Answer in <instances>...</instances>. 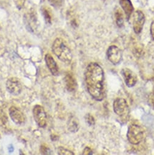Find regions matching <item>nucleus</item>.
Segmentation results:
<instances>
[{"label":"nucleus","mask_w":154,"mask_h":155,"mask_svg":"<svg viewBox=\"0 0 154 155\" xmlns=\"http://www.w3.org/2000/svg\"><path fill=\"white\" fill-rule=\"evenodd\" d=\"M85 82L89 94L96 101H101L104 97V71L97 63H91L86 68Z\"/></svg>","instance_id":"nucleus-1"},{"label":"nucleus","mask_w":154,"mask_h":155,"mask_svg":"<svg viewBox=\"0 0 154 155\" xmlns=\"http://www.w3.org/2000/svg\"><path fill=\"white\" fill-rule=\"evenodd\" d=\"M52 51L62 61L70 63L72 60V54L66 43L60 38H56L52 45Z\"/></svg>","instance_id":"nucleus-2"},{"label":"nucleus","mask_w":154,"mask_h":155,"mask_svg":"<svg viewBox=\"0 0 154 155\" xmlns=\"http://www.w3.org/2000/svg\"><path fill=\"white\" fill-rule=\"evenodd\" d=\"M127 137L130 143L133 145H137L144 140L145 131L140 125L132 124L128 128Z\"/></svg>","instance_id":"nucleus-3"},{"label":"nucleus","mask_w":154,"mask_h":155,"mask_svg":"<svg viewBox=\"0 0 154 155\" xmlns=\"http://www.w3.org/2000/svg\"><path fill=\"white\" fill-rule=\"evenodd\" d=\"M114 110L115 114L123 119H128L130 110L126 101L123 98L117 99L113 105Z\"/></svg>","instance_id":"nucleus-4"},{"label":"nucleus","mask_w":154,"mask_h":155,"mask_svg":"<svg viewBox=\"0 0 154 155\" xmlns=\"http://www.w3.org/2000/svg\"><path fill=\"white\" fill-rule=\"evenodd\" d=\"M33 115L37 125L41 128H44L47 125V115L44 108L37 105L34 107Z\"/></svg>","instance_id":"nucleus-5"},{"label":"nucleus","mask_w":154,"mask_h":155,"mask_svg":"<svg viewBox=\"0 0 154 155\" xmlns=\"http://www.w3.org/2000/svg\"><path fill=\"white\" fill-rule=\"evenodd\" d=\"M6 88L12 95H19L22 91V85L20 81L16 77H11L6 82Z\"/></svg>","instance_id":"nucleus-6"},{"label":"nucleus","mask_w":154,"mask_h":155,"mask_svg":"<svg viewBox=\"0 0 154 155\" xmlns=\"http://www.w3.org/2000/svg\"><path fill=\"white\" fill-rule=\"evenodd\" d=\"M145 23V17L143 13L140 11H137L135 12L132 17V24L134 32L136 34L141 32Z\"/></svg>","instance_id":"nucleus-7"},{"label":"nucleus","mask_w":154,"mask_h":155,"mask_svg":"<svg viewBox=\"0 0 154 155\" xmlns=\"http://www.w3.org/2000/svg\"><path fill=\"white\" fill-rule=\"evenodd\" d=\"M107 59L114 64H119L122 60V52L116 46H110L106 53Z\"/></svg>","instance_id":"nucleus-8"},{"label":"nucleus","mask_w":154,"mask_h":155,"mask_svg":"<svg viewBox=\"0 0 154 155\" xmlns=\"http://www.w3.org/2000/svg\"><path fill=\"white\" fill-rule=\"evenodd\" d=\"M9 115L14 122L17 125L23 124L26 121V117L23 113L16 107H11L9 109Z\"/></svg>","instance_id":"nucleus-9"},{"label":"nucleus","mask_w":154,"mask_h":155,"mask_svg":"<svg viewBox=\"0 0 154 155\" xmlns=\"http://www.w3.org/2000/svg\"><path fill=\"white\" fill-rule=\"evenodd\" d=\"M121 74L124 78V82L128 87H133L137 82V77L136 74L131 70L124 68L121 70Z\"/></svg>","instance_id":"nucleus-10"},{"label":"nucleus","mask_w":154,"mask_h":155,"mask_svg":"<svg viewBox=\"0 0 154 155\" xmlns=\"http://www.w3.org/2000/svg\"><path fill=\"white\" fill-rule=\"evenodd\" d=\"M45 61L50 72L53 75H57L59 74V69L53 57L49 54H46L45 56Z\"/></svg>","instance_id":"nucleus-11"},{"label":"nucleus","mask_w":154,"mask_h":155,"mask_svg":"<svg viewBox=\"0 0 154 155\" xmlns=\"http://www.w3.org/2000/svg\"><path fill=\"white\" fill-rule=\"evenodd\" d=\"M119 1L122 9L126 14L127 19L129 20L133 11V7L131 2L130 0H119Z\"/></svg>","instance_id":"nucleus-12"},{"label":"nucleus","mask_w":154,"mask_h":155,"mask_svg":"<svg viewBox=\"0 0 154 155\" xmlns=\"http://www.w3.org/2000/svg\"><path fill=\"white\" fill-rule=\"evenodd\" d=\"M65 83L67 89L69 91H73L76 88V82L71 74L66 75L65 77Z\"/></svg>","instance_id":"nucleus-13"},{"label":"nucleus","mask_w":154,"mask_h":155,"mask_svg":"<svg viewBox=\"0 0 154 155\" xmlns=\"http://www.w3.org/2000/svg\"><path fill=\"white\" fill-rule=\"evenodd\" d=\"M8 119L5 111L3 109L0 108V126L5 128L8 123Z\"/></svg>","instance_id":"nucleus-14"},{"label":"nucleus","mask_w":154,"mask_h":155,"mask_svg":"<svg viewBox=\"0 0 154 155\" xmlns=\"http://www.w3.org/2000/svg\"><path fill=\"white\" fill-rule=\"evenodd\" d=\"M68 125L69 130L72 132H76L79 130V123L76 122V120L73 117L69 120Z\"/></svg>","instance_id":"nucleus-15"},{"label":"nucleus","mask_w":154,"mask_h":155,"mask_svg":"<svg viewBox=\"0 0 154 155\" xmlns=\"http://www.w3.org/2000/svg\"><path fill=\"white\" fill-rule=\"evenodd\" d=\"M115 18H116V22L117 25L119 27H121L123 25V16L121 11L119 9H118L115 12Z\"/></svg>","instance_id":"nucleus-16"},{"label":"nucleus","mask_w":154,"mask_h":155,"mask_svg":"<svg viewBox=\"0 0 154 155\" xmlns=\"http://www.w3.org/2000/svg\"><path fill=\"white\" fill-rule=\"evenodd\" d=\"M58 154L61 155H67V154H74V153L70 150H68L63 147H59L58 149Z\"/></svg>","instance_id":"nucleus-17"},{"label":"nucleus","mask_w":154,"mask_h":155,"mask_svg":"<svg viewBox=\"0 0 154 155\" xmlns=\"http://www.w3.org/2000/svg\"><path fill=\"white\" fill-rule=\"evenodd\" d=\"M86 121L91 125L95 124V120L92 116H91L90 114H88L85 117Z\"/></svg>","instance_id":"nucleus-18"},{"label":"nucleus","mask_w":154,"mask_h":155,"mask_svg":"<svg viewBox=\"0 0 154 155\" xmlns=\"http://www.w3.org/2000/svg\"><path fill=\"white\" fill-rule=\"evenodd\" d=\"M49 3L54 6H61L63 0H48Z\"/></svg>","instance_id":"nucleus-19"},{"label":"nucleus","mask_w":154,"mask_h":155,"mask_svg":"<svg viewBox=\"0 0 154 155\" xmlns=\"http://www.w3.org/2000/svg\"><path fill=\"white\" fill-rule=\"evenodd\" d=\"M83 154H87V155H89V154H92V150L89 148V147H86L83 151Z\"/></svg>","instance_id":"nucleus-20"},{"label":"nucleus","mask_w":154,"mask_h":155,"mask_svg":"<svg viewBox=\"0 0 154 155\" xmlns=\"http://www.w3.org/2000/svg\"><path fill=\"white\" fill-rule=\"evenodd\" d=\"M150 34L152 38L154 40V21H153L150 26Z\"/></svg>","instance_id":"nucleus-21"},{"label":"nucleus","mask_w":154,"mask_h":155,"mask_svg":"<svg viewBox=\"0 0 154 155\" xmlns=\"http://www.w3.org/2000/svg\"><path fill=\"white\" fill-rule=\"evenodd\" d=\"M0 137H1V136H0Z\"/></svg>","instance_id":"nucleus-22"}]
</instances>
